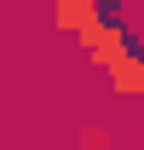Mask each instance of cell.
I'll list each match as a JSON object with an SVG mask.
<instances>
[{
  "label": "cell",
  "mask_w": 144,
  "mask_h": 150,
  "mask_svg": "<svg viewBox=\"0 0 144 150\" xmlns=\"http://www.w3.org/2000/svg\"><path fill=\"white\" fill-rule=\"evenodd\" d=\"M127 46H133V35H127L115 18H98L87 35H81V52H87V64H98V69H109V64H115Z\"/></svg>",
  "instance_id": "1"
},
{
  "label": "cell",
  "mask_w": 144,
  "mask_h": 150,
  "mask_svg": "<svg viewBox=\"0 0 144 150\" xmlns=\"http://www.w3.org/2000/svg\"><path fill=\"white\" fill-rule=\"evenodd\" d=\"M104 75H109V93H115V98H144V46L133 40Z\"/></svg>",
  "instance_id": "2"
},
{
  "label": "cell",
  "mask_w": 144,
  "mask_h": 150,
  "mask_svg": "<svg viewBox=\"0 0 144 150\" xmlns=\"http://www.w3.org/2000/svg\"><path fill=\"white\" fill-rule=\"evenodd\" d=\"M98 18H104V0H58L52 6V23L64 35H87Z\"/></svg>",
  "instance_id": "3"
},
{
  "label": "cell",
  "mask_w": 144,
  "mask_h": 150,
  "mask_svg": "<svg viewBox=\"0 0 144 150\" xmlns=\"http://www.w3.org/2000/svg\"><path fill=\"white\" fill-rule=\"evenodd\" d=\"M29 6H58V0H29Z\"/></svg>",
  "instance_id": "4"
},
{
  "label": "cell",
  "mask_w": 144,
  "mask_h": 150,
  "mask_svg": "<svg viewBox=\"0 0 144 150\" xmlns=\"http://www.w3.org/2000/svg\"><path fill=\"white\" fill-rule=\"evenodd\" d=\"M138 12H144V0H138Z\"/></svg>",
  "instance_id": "5"
}]
</instances>
